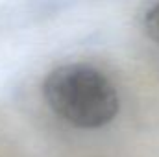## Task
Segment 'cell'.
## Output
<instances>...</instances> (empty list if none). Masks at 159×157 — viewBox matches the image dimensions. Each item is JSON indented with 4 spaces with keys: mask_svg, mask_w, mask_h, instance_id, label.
<instances>
[{
    "mask_svg": "<svg viewBox=\"0 0 159 157\" xmlns=\"http://www.w3.org/2000/svg\"><path fill=\"white\" fill-rule=\"evenodd\" d=\"M48 107L80 129H98L119 115V92L102 70L69 63L54 69L43 83Z\"/></svg>",
    "mask_w": 159,
    "mask_h": 157,
    "instance_id": "cell-1",
    "label": "cell"
},
{
    "mask_svg": "<svg viewBox=\"0 0 159 157\" xmlns=\"http://www.w3.org/2000/svg\"><path fill=\"white\" fill-rule=\"evenodd\" d=\"M144 30H146L148 37L159 44V0L144 15Z\"/></svg>",
    "mask_w": 159,
    "mask_h": 157,
    "instance_id": "cell-2",
    "label": "cell"
}]
</instances>
